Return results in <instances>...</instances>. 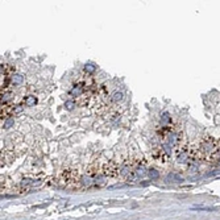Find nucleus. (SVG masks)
Wrapping results in <instances>:
<instances>
[{"instance_id":"1","label":"nucleus","mask_w":220,"mask_h":220,"mask_svg":"<svg viewBox=\"0 0 220 220\" xmlns=\"http://www.w3.org/2000/svg\"><path fill=\"white\" fill-rule=\"evenodd\" d=\"M24 82V75L22 74H13L11 76V83L13 86H19Z\"/></svg>"},{"instance_id":"2","label":"nucleus","mask_w":220,"mask_h":220,"mask_svg":"<svg viewBox=\"0 0 220 220\" xmlns=\"http://www.w3.org/2000/svg\"><path fill=\"white\" fill-rule=\"evenodd\" d=\"M37 103V98L36 96H33V95H31V96H26V99H25V106H28V107H33V106Z\"/></svg>"},{"instance_id":"3","label":"nucleus","mask_w":220,"mask_h":220,"mask_svg":"<svg viewBox=\"0 0 220 220\" xmlns=\"http://www.w3.org/2000/svg\"><path fill=\"white\" fill-rule=\"evenodd\" d=\"M95 70H96V66L92 65V63H86V65H85V71L88 73V74L95 73Z\"/></svg>"},{"instance_id":"4","label":"nucleus","mask_w":220,"mask_h":220,"mask_svg":"<svg viewBox=\"0 0 220 220\" xmlns=\"http://www.w3.org/2000/svg\"><path fill=\"white\" fill-rule=\"evenodd\" d=\"M123 92H120V91H116L115 94L112 95V102H121L123 100Z\"/></svg>"},{"instance_id":"5","label":"nucleus","mask_w":220,"mask_h":220,"mask_svg":"<svg viewBox=\"0 0 220 220\" xmlns=\"http://www.w3.org/2000/svg\"><path fill=\"white\" fill-rule=\"evenodd\" d=\"M13 123H15V121H13V119H12V117H8V119H7L5 121H4V124H3V128H4V129L12 128V126H13Z\"/></svg>"},{"instance_id":"6","label":"nucleus","mask_w":220,"mask_h":220,"mask_svg":"<svg viewBox=\"0 0 220 220\" xmlns=\"http://www.w3.org/2000/svg\"><path fill=\"white\" fill-rule=\"evenodd\" d=\"M81 94H82V88L79 86H76V87H74L70 91V95H73V96H79Z\"/></svg>"},{"instance_id":"7","label":"nucleus","mask_w":220,"mask_h":220,"mask_svg":"<svg viewBox=\"0 0 220 220\" xmlns=\"http://www.w3.org/2000/svg\"><path fill=\"white\" fill-rule=\"evenodd\" d=\"M148 174H149V177H150V179H157L158 177H159V173L156 169H150Z\"/></svg>"},{"instance_id":"8","label":"nucleus","mask_w":220,"mask_h":220,"mask_svg":"<svg viewBox=\"0 0 220 220\" xmlns=\"http://www.w3.org/2000/svg\"><path fill=\"white\" fill-rule=\"evenodd\" d=\"M11 98H12V94H11V92H5V94L1 95V103L9 102V100H11Z\"/></svg>"},{"instance_id":"9","label":"nucleus","mask_w":220,"mask_h":220,"mask_svg":"<svg viewBox=\"0 0 220 220\" xmlns=\"http://www.w3.org/2000/svg\"><path fill=\"white\" fill-rule=\"evenodd\" d=\"M65 108L67 109V111H71V109L75 108V103L71 102V100H67V102L65 103Z\"/></svg>"},{"instance_id":"10","label":"nucleus","mask_w":220,"mask_h":220,"mask_svg":"<svg viewBox=\"0 0 220 220\" xmlns=\"http://www.w3.org/2000/svg\"><path fill=\"white\" fill-rule=\"evenodd\" d=\"M169 117H170V115H169L168 112L162 113V123H168L169 121Z\"/></svg>"},{"instance_id":"11","label":"nucleus","mask_w":220,"mask_h":220,"mask_svg":"<svg viewBox=\"0 0 220 220\" xmlns=\"http://www.w3.org/2000/svg\"><path fill=\"white\" fill-rule=\"evenodd\" d=\"M136 174H137V177H144V175H145V173H144V169H138V170H137V173H136Z\"/></svg>"},{"instance_id":"12","label":"nucleus","mask_w":220,"mask_h":220,"mask_svg":"<svg viewBox=\"0 0 220 220\" xmlns=\"http://www.w3.org/2000/svg\"><path fill=\"white\" fill-rule=\"evenodd\" d=\"M22 111V106H17V107L15 108V113H20Z\"/></svg>"}]
</instances>
